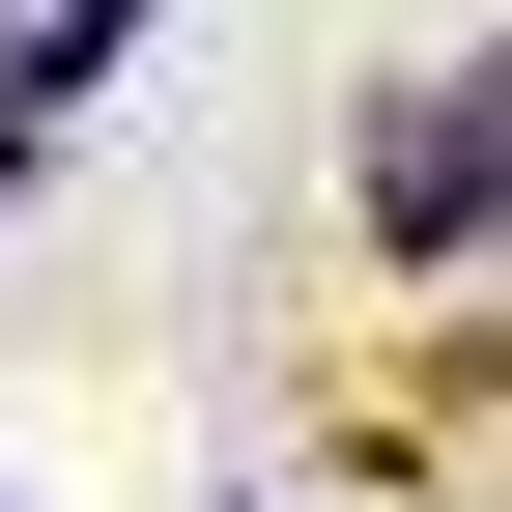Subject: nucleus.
<instances>
[{
    "mask_svg": "<svg viewBox=\"0 0 512 512\" xmlns=\"http://www.w3.org/2000/svg\"><path fill=\"white\" fill-rule=\"evenodd\" d=\"M370 228H399V256H484L512 228V57H456V86L370 114Z\"/></svg>",
    "mask_w": 512,
    "mask_h": 512,
    "instance_id": "nucleus-1",
    "label": "nucleus"
},
{
    "mask_svg": "<svg viewBox=\"0 0 512 512\" xmlns=\"http://www.w3.org/2000/svg\"><path fill=\"white\" fill-rule=\"evenodd\" d=\"M143 29H171V0H0V171H29V114H86Z\"/></svg>",
    "mask_w": 512,
    "mask_h": 512,
    "instance_id": "nucleus-2",
    "label": "nucleus"
}]
</instances>
